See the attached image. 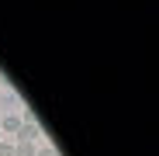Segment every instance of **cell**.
Returning a JSON list of instances; mask_svg holds the SVG:
<instances>
[{"mask_svg":"<svg viewBox=\"0 0 159 156\" xmlns=\"http://www.w3.org/2000/svg\"><path fill=\"white\" fill-rule=\"evenodd\" d=\"M35 142H14V156H35Z\"/></svg>","mask_w":159,"mask_h":156,"instance_id":"cell-3","label":"cell"},{"mask_svg":"<svg viewBox=\"0 0 159 156\" xmlns=\"http://www.w3.org/2000/svg\"><path fill=\"white\" fill-rule=\"evenodd\" d=\"M0 139H4V132H0Z\"/></svg>","mask_w":159,"mask_h":156,"instance_id":"cell-6","label":"cell"},{"mask_svg":"<svg viewBox=\"0 0 159 156\" xmlns=\"http://www.w3.org/2000/svg\"><path fill=\"white\" fill-rule=\"evenodd\" d=\"M0 156H14V142H4V139H0Z\"/></svg>","mask_w":159,"mask_h":156,"instance_id":"cell-4","label":"cell"},{"mask_svg":"<svg viewBox=\"0 0 159 156\" xmlns=\"http://www.w3.org/2000/svg\"><path fill=\"white\" fill-rule=\"evenodd\" d=\"M0 108H4L7 115H14V108H17V94H14V90H4V94H0Z\"/></svg>","mask_w":159,"mask_h":156,"instance_id":"cell-2","label":"cell"},{"mask_svg":"<svg viewBox=\"0 0 159 156\" xmlns=\"http://www.w3.org/2000/svg\"><path fill=\"white\" fill-rule=\"evenodd\" d=\"M35 156H59V149H56V146H45V149H38Z\"/></svg>","mask_w":159,"mask_h":156,"instance_id":"cell-5","label":"cell"},{"mask_svg":"<svg viewBox=\"0 0 159 156\" xmlns=\"http://www.w3.org/2000/svg\"><path fill=\"white\" fill-rule=\"evenodd\" d=\"M17 128H21V115H4L0 118V132L4 135H17Z\"/></svg>","mask_w":159,"mask_h":156,"instance_id":"cell-1","label":"cell"}]
</instances>
